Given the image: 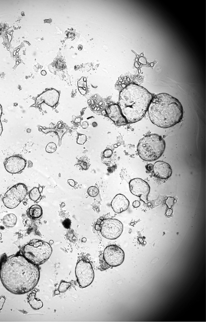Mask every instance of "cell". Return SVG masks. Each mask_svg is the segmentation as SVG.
Wrapping results in <instances>:
<instances>
[{
  "instance_id": "38",
  "label": "cell",
  "mask_w": 206,
  "mask_h": 322,
  "mask_svg": "<svg viewBox=\"0 0 206 322\" xmlns=\"http://www.w3.org/2000/svg\"><path fill=\"white\" fill-rule=\"evenodd\" d=\"M86 241L87 239L86 238H82V241L83 242H86Z\"/></svg>"
},
{
  "instance_id": "29",
  "label": "cell",
  "mask_w": 206,
  "mask_h": 322,
  "mask_svg": "<svg viewBox=\"0 0 206 322\" xmlns=\"http://www.w3.org/2000/svg\"><path fill=\"white\" fill-rule=\"evenodd\" d=\"M140 205L141 203L139 201H135L133 202V204H132V205H133V206L135 208H138L140 206Z\"/></svg>"
},
{
  "instance_id": "24",
  "label": "cell",
  "mask_w": 206,
  "mask_h": 322,
  "mask_svg": "<svg viewBox=\"0 0 206 322\" xmlns=\"http://www.w3.org/2000/svg\"><path fill=\"white\" fill-rule=\"evenodd\" d=\"M175 198L172 197H168L165 201L166 204L169 208H171L175 204Z\"/></svg>"
},
{
  "instance_id": "43",
  "label": "cell",
  "mask_w": 206,
  "mask_h": 322,
  "mask_svg": "<svg viewBox=\"0 0 206 322\" xmlns=\"http://www.w3.org/2000/svg\"><path fill=\"white\" fill-rule=\"evenodd\" d=\"M0 267H1V263H0Z\"/></svg>"
},
{
  "instance_id": "31",
  "label": "cell",
  "mask_w": 206,
  "mask_h": 322,
  "mask_svg": "<svg viewBox=\"0 0 206 322\" xmlns=\"http://www.w3.org/2000/svg\"><path fill=\"white\" fill-rule=\"evenodd\" d=\"M68 182L71 187H74L75 185V182L72 179H69L68 180Z\"/></svg>"
},
{
  "instance_id": "32",
  "label": "cell",
  "mask_w": 206,
  "mask_h": 322,
  "mask_svg": "<svg viewBox=\"0 0 206 322\" xmlns=\"http://www.w3.org/2000/svg\"><path fill=\"white\" fill-rule=\"evenodd\" d=\"M146 170L148 171H151L153 169V165L152 164H149L146 166Z\"/></svg>"
},
{
  "instance_id": "25",
  "label": "cell",
  "mask_w": 206,
  "mask_h": 322,
  "mask_svg": "<svg viewBox=\"0 0 206 322\" xmlns=\"http://www.w3.org/2000/svg\"><path fill=\"white\" fill-rule=\"evenodd\" d=\"M86 141V136L84 134H82V135H80L78 140H77V142L78 144H84V143Z\"/></svg>"
},
{
  "instance_id": "14",
  "label": "cell",
  "mask_w": 206,
  "mask_h": 322,
  "mask_svg": "<svg viewBox=\"0 0 206 322\" xmlns=\"http://www.w3.org/2000/svg\"><path fill=\"white\" fill-rule=\"evenodd\" d=\"M59 97V93L56 90H48L42 93L37 98L36 104L39 105L45 102L48 105L52 106L53 104L52 102V100H55L58 102Z\"/></svg>"
},
{
  "instance_id": "13",
  "label": "cell",
  "mask_w": 206,
  "mask_h": 322,
  "mask_svg": "<svg viewBox=\"0 0 206 322\" xmlns=\"http://www.w3.org/2000/svg\"><path fill=\"white\" fill-rule=\"evenodd\" d=\"M130 202L126 197L122 194H117L113 198L111 206L113 211L117 213H121L126 211L129 207Z\"/></svg>"
},
{
  "instance_id": "34",
  "label": "cell",
  "mask_w": 206,
  "mask_h": 322,
  "mask_svg": "<svg viewBox=\"0 0 206 322\" xmlns=\"http://www.w3.org/2000/svg\"><path fill=\"white\" fill-rule=\"evenodd\" d=\"M88 127V123H86V122H84V123H83V125H82V127H83V128H84V129Z\"/></svg>"
},
{
  "instance_id": "11",
  "label": "cell",
  "mask_w": 206,
  "mask_h": 322,
  "mask_svg": "<svg viewBox=\"0 0 206 322\" xmlns=\"http://www.w3.org/2000/svg\"><path fill=\"white\" fill-rule=\"evenodd\" d=\"M27 162L21 157L13 155L8 158L4 162L5 168L11 173H20L26 168Z\"/></svg>"
},
{
  "instance_id": "12",
  "label": "cell",
  "mask_w": 206,
  "mask_h": 322,
  "mask_svg": "<svg viewBox=\"0 0 206 322\" xmlns=\"http://www.w3.org/2000/svg\"><path fill=\"white\" fill-rule=\"evenodd\" d=\"M153 170L156 177L162 179H167L172 175V170L170 165L163 161L156 162L153 166Z\"/></svg>"
},
{
  "instance_id": "18",
  "label": "cell",
  "mask_w": 206,
  "mask_h": 322,
  "mask_svg": "<svg viewBox=\"0 0 206 322\" xmlns=\"http://www.w3.org/2000/svg\"><path fill=\"white\" fill-rule=\"evenodd\" d=\"M36 293L30 294L29 295L28 302L30 306L34 310H38L43 306L42 301L36 298Z\"/></svg>"
},
{
  "instance_id": "33",
  "label": "cell",
  "mask_w": 206,
  "mask_h": 322,
  "mask_svg": "<svg viewBox=\"0 0 206 322\" xmlns=\"http://www.w3.org/2000/svg\"><path fill=\"white\" fill-rule=\"evenodd\" d=\"M2 123H1V120H0V135H1V134H2Z\"/></svg>"
},
{
  "instance_id": "35",
  "label": "cell",
  "mask_w": 206,
  "mask_h": 322,
  "mask_svg": "<svg viewBox=\"0 0 206 322\" xmlns=\"http://www.w3.org/2000/svg\"><path fill=\"white\" fill-rule=\"evenodd\" d=\"M2 107L1 106V104H0V119H1V116H2Z\"/></svg>"
},
{
  "instance_id": "40",
  "label": "cell",
  "mask_w": 206,
  "mask_h": 322,
  "mask_svg": "<svg viewBox=\"0 0 206 322\" xmlns=\"http://www.w3.org/2000/svg\"><path fill=\"white\" fill-rule=\"evenodd\" d=\"M55 293L56 294H59V293H60V291H59V290H56L55 291Z\"/></svg>"
},
{
  "instance_id": "4",
  "label": "cell",
  "mask_w": 206,
  "mask_h": 322,
  "mask_svg": "<svg viewBox=\"0 0 206 322\" xmlns=\"http://www.w3.org/2000/svg\"><path fill=\"white\" fill-rule=\"evenodd\" d=\"M165 140L157 134H151L143 137L139 141L137 151L140 157L147 162L158 159L165 149Z\"/></svg>"
},
{
  "instance_id": "42",
  "label": "cell",
  "mask_w": 206,
  "mask_h": 322,
  "mask_svg": "<svg viewBox=\"0 0 206 322\" xmlns=\"http://www.w3.org/2000/svg\"><path fill=\"white\" fill-rule=\"evenodd\" d=\"M102 102H101L99 103V105H102Z\"/></svg>"
},
{
  "instance_id": "19",
  "label": "cell",
  "mask_w": 206,
  "mask_h": 322,
  "mask_svg": "<svg viewBox=\"0 0 206 322\" xmlns=\"http://www.w3.org/2000/svg\"><path fill=\"white\" fill-rule=\"evenodd\" d=\"M29 197L32 201H37L41 198V194L38 188L37 187H34L31 191H30L29 194Z\"/></svg>"
},
{
  "instance_id": "21",
  "label": "cell",
  "mask_w": 206,
  "mask_h": 322,
  "mask_svg": "<svg viewBox=\"0 0 206 322\" xmlns=\"http://www.w3.org/2000/svg\"><path fill=\"white\" fill-rule=\"evenodd\" d=\"M88 193L89 196L95 197L98 195L99 191L96 187L92 186L88 188Z\"/></svg>"
},
{
  "instance_id": "39",
  "label": "cell",
  "mask_w": 206,
  "mask_h": 322,
  "mask_svg": "<svg viewBox=\"0 0 206 322\" xmlns=\"http://www.w3.org/2000/svg\"><path fill=\"white\" fill-rule=\"evenodd\" d=\"M53 243H54V242H53V241H52V240H51V241H50V242H49V244H50V245H52V244H53Z\"/></svg>"
},
{
  "instance_id": "27",
  "label": "cell",
  "mask_w": 206,
  "mask_h": 322,
  "mask_svg": "<svg viewBox=\"0 0 206 322\" xmlns=\"http://www.w3.org/2000/svg\"><path fill=\"white\" fill-rule=\"evenodd\" d=\"M113 154V152L110 149L106 150L103 153V156L106 158H109L112 156Z\"/></svg>"
},
{
  "instance_id": "1",
  "label": "cell",
  "mask_w": 206,
  "mask_h": 322,
  "mask_svg": "<svg viewBox=\"0 0 206 322\" xmlns=\"http://www.w3.org/2000/svg\"><path fill=\"white\" fill-rule=\"evenodd\" d=\"M40 278L38 266L29 261L23 255L9 256L1 264V282L11 293H27L37 285Z\"/></svg>"
},
{
  "instance_id": "15",
  "label": "cell",
  "mask_w": 206,
  "mask_h": 322,
  "mask_svg": "<svg viewBox=\"0 0 206 322\" xmlns=\"http://www.w3.org/2000/svg\"><path fill=\"white\" fill-rule=\"evenodd\" d=\"M110 109V111L108 114L109 117L114 121L116 124L118 125H124L128 124L118 105H112Z\"/></svg>"
},
{
  "instance_id": "10",
  "label": "cell",
  "mask_w": 206,
  "mask_h": 322,
  "mask_svg": "<svg viewBox=\"0 0 206 322\" xmlns=\"http://www.w3.org/2000/svg\"><path fill=\"white\" fill-rule=\"evenodd\" d=\"M130 191L133 195L139 197L144 202L147 203L148 196L150 191V187L146 181L142 179L136 178L129 182Z\"/></svg>"
},
{
  "instance_id": "37",
  "label": "cell",
  "mask_w": 206,
  "mask_h": 322,
  "mask_svg": "<svg viewBox=\"0 0 206 322\" xmlns=\"http://www.w3.org/2000/svg\"><path fill=\"white\" fill-rule=\"evenodd\" d=\"M38 189H39V191H40V193H41V192H42V190H43V188H42V187H40Z\"/></svg>"
},
{
  "instance_id": "28",
  "label": "cell",
  "mask_w": 206,
  "mask_h": 322,
  "mask_svg": "<svg viewBox=\"0 0 206 322\" xmlns=\"http://www.w3.org/2000/svg\"><path fill=\"white\" fill-rule=\"evenodd\" d=\"M5 300H6V299H5V296L0 297V311L2 309Z\"/></svg>"
},
{
  "instance_id": "8",
  "label": "cell",
  "mask_w": 206,
  "mask_h": 322,
  "mask_svg": "<svg viewBox=\"0 0 206 322\" xmlns=\"http://www.w3.org/2000/svg\"><path fill=\"white\" fill-rule=\"evenodd\" d=\"M75 275L77 282L81 288L89 286L94 279V272L92 265L89 261L85 260H80L77 263Z\"/></svg>"
},
{
  "instance_id": "41",
  "label": "cell",
  "mask_w": 206,
  "mask_h": 322,
  "mask_svg": "<svg viewBox=\"0 0 206 322\" xmlns=\"http://www.w3.org/2000/svg\"><path fill=\"white\" fill-rule=\"evenodd\" d=\"M1 237H2V234H1V233H0V239H1Z\"/></svg>"
},
{
  "instance_id": "6",
  "label": "cell",
  "mask_w": 206,
  "mask_h": 322,
  "mask_svg": "<svg viewBox=\"0 0 206 322\" xmlns=\"http://www.w3.org/2000/svg\"><path fill=\"white\" fill-rule=\"evenodd\" d=\"M96 230L100 231L102 235L109 240L119 238L123 231V225L116 219H105L98 222L95 225Z\"/></svg>"
},
{
  "instance_id": "22",
  "label": "cell",
  "mask_w": 206,
  "mask_h": 322,
  "mask_svg": "<svg viewBox=\"0 0 206 322\" xmlns=\"http://www.w3.org/2000/svg\"><path fill=\"white\" fill-rule=\"evenodd\" d=\"M80 166L84 170H87L89 167V161L85 158H81L79 162Z\"/></svg>"
},
{
  "instance_id": "3",
  "label": "cell",
  "mask_w": 206,
  "mask_h": 322,
  "mask_svg": "<svg viewBox=\"0 0 206 322\" xmlns=\"http://www.w3.org/2000/svg\"><path fill=\"white\" fill-rule=\"evenodd\" d=\"M153 97L146 88L136 84L128 85L122 90L119 107L127 123H136L144 116Z\"/></svg>"
},
{
  "instance_id": "26",
  "label": "cell",
  "mask_w": 206,
  "mask_h": 322,
  "mask_svg": "<svg viewBox=\"0 0 206 322\" xmlns=\"http://www.w3.org/2000/svg\"><path fill=\"white\" fill-rule=\"evenodd\" d=\"M71 222L69 219H66L63 222V225L64 227L65 228L69 229L71 226Z\"/></svg>"
},
{
  "instance_id": "9",
  "label": "cell",
  "mask_w": 206,
  "mask_h": 322,
  "mask_svg": "<svg viewBox=\"0 0 206 322\" xmlns=\"http://www.w3.org/2000/svg\"><path fill=\"white\" fill-rule=\"evenodd\" d=\"M124 258V251L116 245L108 246L103 251V260L108 265L112 267L120 266L123 263Z\"/></svg>"
},
{
  "instance_id": "16",
  "label": "cell",
  "mask_w": 206,
  "mask_h": 322,
  "mask_svg": "<svg viewBox=\"0 0 206 322\" xmlns=\"http://www.w3.org/2000/svg\"><path fill=\"white\" fill-rule=\"evenodd\" d=\"M28 214L29 217L31 219L34 220L40 219L42 216V208L38 205H33L29 208Z\"/></svg>"
},
{
  "instance_id": "17",
  "label": "cell",
  "mask_w": 206,
  "mask_h": 322,
  "mask_svg": "<svg viewBox=\"0 0 206 322\" xmlns=\"http://www.w3.org/2000/svg\"><path fill=\"white\" fill-rule=\"evenodd\" d=\"M17 222V217L13 213H9L3 217L2 223L3 225L7 227H13L16 225Z\"/></svg>"
},
{
  "instance_id": "7",
  "label": "cell",
  "mask_w": 206,
  "mask_h": 322,
  "mask_svg": "<svg viewBox=\"0 0 206 322\" xmlns=\"http://www.w3.org/2000/svg\"><path fill=\"white\" fill-rule=\"evenodd\" d=\"M27 193V186L23 183H18L7 191L2 198V202L8 209H14L25 198Z\"/></svg>"
},
{
  "instance_id": "30",
  "label": "cell",
  "mask_w": 206,
  "mask_h": 322,
  "mask_svg": "<svg viewBox=\"0 0 206 322\" xmlns=\"http://www.w3.org/2000/svg\"><path fill=\"white\" fill-rule=\"evenodd\" d=\"M172 209H171V208H169V209H168V210H167L165 214L167 216H170L172 215Z\"/></svg>"
},
{
  "instance_id": "2",
  "label": "cell",
  "mask_w": 206,
  "mask_h": 322,
  "mask_svg": "<svg viewBox=\"0 0 206 322\" xmlns=\"http://www.w3.org/2000/svg\"><path fill=\"white\" fill-rule=\"evenodd\" d=\"M148 112L152 123L164 129L173 127L180 123L184 115L180 102L166 93H161L153 97Z\"/></svg>"
},
{
  "instance_id": "20",
  "label": "cell",
  "mask_w": 206,
  "mask_h": 322,
  "mask_svg": "<svg viewBox=\"0 0 206 322\" xmlns=\"http://www.w3.org/2000/svg\"><path fill=\"white\" fill-rule=\"evenodd\" d=\"M71 285V283L65 281H62L60 282L58 290L61 293L65 292Z\"/></svg>"
},
{
  "instance_id": "5",
  "label": "cell",
  "mask_w": 206,
  "mask_h": 322,
  "mask_svg": "<svg viewBox=\"0 0 206 322\" xmlns=\"http://www.w3.org/2000/svg\"><path fill=\"white\" fill-rule=\"evenodd\" d=\"M52 252V248L49 243L41 240L34 239L25 246L22 254L29 261L39 266L48 261Z\"/></svg>"
},
{
  "instance_id": "36",
  "label": "cell",
  "mask_w": 206,
  "mask_h": 322,
  "mask_svg": "<svg viewBox=\"0 0 206 322\" xmlns=\"http://www.w3.org/2000/svg\"><path fill=\"white\" fill-rule=\"evenodd\" d=\"M80 121H81V119H80V118H77V119H76L75 122L76 123H78L80 122Z\"/></svg>"
},
{
  "instance_id": "23",
  "label": "cell",
  "mask_w": 206,
  "mask_h": 322,
  "mask_svg": "<svg viewBox=\"0 0 206 322\" xmlns=\"http://www.w3.org/2000/svg\"><path fill=\"white\" fill-rule=\"evenodd\" d=\"M56 149V144L54 143H50L47 145L46 150V152L49 153H52L55 152Z\"/></svg>"
}]
</instances>
